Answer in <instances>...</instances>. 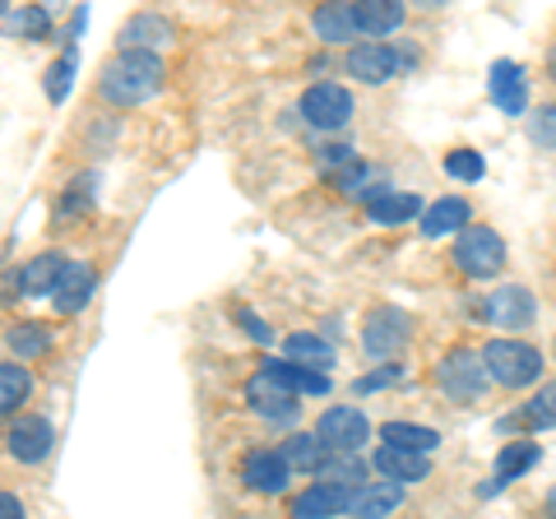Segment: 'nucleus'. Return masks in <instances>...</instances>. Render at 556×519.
<instances>
[{"label": "nucleus", "mask_w": 556, "mask_h": 519, "mask_svg": "<svg viewBox=\"0 0 556 519\" xmlns=\"http://www.w3.org/2000/svg\"><path fill=\"white\" fill-rule=\"evenodd\" d=\"M159 89H163V61L149 56V51H116L102 65V79H98V93L112 107H139V102H149Z\"/></svg>", "instance_id": "f257e3e1"}, {"label": "nucleus", "mask_w": 556, "mask_h": 519, "mask_svg": "<svg viewBox=\"0 0 556 519\" xmlns=\"http://www.w3.org/2000/svg\"><path fill=\"white\" fill-rule=\"evenodd\" d=\"M482 367H486V380H496V385L525 390L543 376V353L525 339H492L482 353Z\"/></svg>", "instance_id": "f03ea898"}, {"label": "nucleus", "mask_w": 556, "mask_h": 519, "mask_svg": "<svg viewBox=\"0 0 556 519\" xmlns=\"http://www.w3.org/2000/svg\"><path fill=\"white\" fill-rule=\"evenodd\" d=\"M437 380H441V390L455 404H478L482 394H486V385H492V380H486L482 357L468 353V349H450L441 357V367H437Z\"/></svg>", "instance_id": "7ed1b4c3"}, {"label": "nucleus", "mask_w": 556, "mask_h": 519, "mask_svg": "<svg viewBox=\"0 0 556 519\" xmlns=\"http://www.w3.org/2000/svg\"><path fill=\"white\" fill-rule=\"evenodd\" d=\"M371 436V422H367V413L362 408H329L320 413V422H316V441L329 450V455H353V450H362Z\"/></svg>", "instance_id": "20e7f679"}, {"label": "nucleus", "mask_w": 556, "mask_h": 519, "mask_svg": "<svg viewBox=\"0 0 556 519\" xmlns=\"http://www.w3.org/2000/svg\"><path fill=\"white\" fill-rule=\"evenodd\" d=\"M455 260L468 279H492L506 265V241H501L492 228H464L455 241Z\"/></svg>", "instance_id": "39448f33"}, {"label": "nucleus", "mask_w": 556, "mask_h": 519, "mask_svg": "<svg viewBox=\"0 0 556 519\" xmlns=\"http://www.w3.org/2000/svg\"><path fill=\"white\" fill-rule=\"evenodd\" d=\"M408 339H413V320L399 306H376L367 325H362V349H367V357H380V362L394 357Z\"/></svg>", "instance_id": "423d86ee"}, {"label": "nucleus", "mask_w": 556, "mask_h": 519, "mask_svg": "<svg viewBox=\"0 0 556 519\" xmlns=\"http://www.w3.org/2000/svg\"><path fill=\"white\" fill-rule=\"evenodd\" d=\"M302 116L316 130H343L353 121V93L343 84H311L302 93Z\"/></svg>", "instance_id": "0eeeda50"}, {"label": "nucleus", "mask_w": 556, "mask_h": 519, "mask_svg": "<svg viewBox=\"0 0 556 519\" xmlns=\"http://www.w3.org/2000/svg\"><path fill=\"white\" fill-rule=\"evenodd\" d=\"M247 404L265 422H298V394H292L283 380H274L269 371H255L247 380Z\"/></svg>", "instance_id": "6e6552de"}, {"label": "nucleus", "mask_w": 556, "mask_h": 519, "mask_svg": "<svg viewBox=\"0 0 556 519\" xmlns=\"http://www.w3.org/2000/svg\"><path fill=\"white\" fill-rule=\"evenodd\" d=\"M5 450H10V459H20V464H42L47 450H51V422L42 418V413L14 418L10 431H5Z\"/></svg>", "instance_id": "1a4fd4ad"}, {"label": "nucleus", "mask_w": 556, "mask_h": 519, "mask_svg": "<svg viewBox=\"0 0 556 519\" xmlns=\"http://www.w3.org/2000/svg\"><path fill=\"white\" fill-rule=\"evenodd\" d=\"M93 292H98V274L79 265V260H65V274L51 288V306H56V316H79L93 302Z\"/></svg>", "instance_id": "9d476101"}, {"label": "nucleus", "mask_w": 556, "mask_h": 519, "mask_svg": "<svg viewBox=\"0 0 556 519\" xmlns=\"http://www.w3.org/2000/svg\"><path fill=\"white\" fill-rule=\"evenodd\" d=\"M482 316L492 320V325H501V330H525V325L538 316V302H533V292H529V288L506 283V288H496L492 298H486Z\"/></svg>", "instance_id": "9b49d317"}, {"label": "nucleus", "mask_w": 556, "mask_h": 519, "mask_svg": "<svg viewBox=\"0 0 556 519\" xmlns=\"http://www.w3.org/2000/svg\"><path fill=\"white\" fill-rule=\"evenodd\" d=\"M399 65H404L399 51L386 42H362V47L348 51V75L362 79V84H390L399 75Z\"/></svg>", "instance_id": "f8f14e48"}, {"label": "nucleus", "mask_w": 556, "mask_h": 519, "mask_svg": "<svg viewBox=\"0 0 556 519\" xmlns=\"http://www.w3.org/2000/svg\"><path fill=\"white\" fill-rule=\"evenodd\" d=\"M288 473H292V469H288L283 450H269V445L251 450L247 464H241V478H247V488H251V492H265V496L283 492V488H288Z\"/></svg>", "instance_id": "ddd939ff"}, {"label": "nucleus", "mask_w": 556, "mask_h": 519, "mask_svg": "<svg viewBox=\"0 0 556 519\" xmlns=\"http://www.w3.org/2000/svg\"><path fill=\"white\" fill-rule=\"evenodd\" d=\"M399 506H404V488L380 478V482H362V488H353L348 515H353V519H390Z\"/></svg>", "instance_id": "4468645a"}, {"label": "nucleus", "mask_w": 556, "mask_h": 519, "mask_svg": "<svg viewBox=\"0 0 556 519\" xmlns=\"http://www.w3.org/2000/svg\"><path fill=\"white\" fill-rule=\"evenodd\" d=\"M348 501H353V488L316 482V488H306L292 501V519H334V515H348Z\"/></svg>", "instance_id": "2eb2a0df"}, {"label": "nucleus", "mask_w": 556, "mask_h": 519, "mask_svg": "<svg viewBox=\"0 0 556 519\" xmlns=\"http://www.w3.org/2000/svg\"><path fill=\"white\" fill-rule=\"evenodd\" d=\"M492 102L506 116H525L529 112V79L515 61H496L492 65Z\"/></svg>", "instance_id": "dca6fc26"}, {"label": "nucleus", "mask_w": 556, "mask_h": 519, "mask_svg": "<svg viewBox=\"0 0 556 519\" xmlns=\"http://www.w3.org/2000/svg\"><path fill=\"white\" fill-rule=\"evenodd\" d=\"M371 469L386 478V482H399V488H404V482H422V478L431 473V459L386 445V450H376V455H371Z\"/></svg>", "instance_id": "f3484780"}, {"label": "nucleus", "mask_w": 556, "mask_h": 519, "mask_svg": "<svg viewBox=\"0 0 556 519\" xmlns=\"http://www.w3.org/2000/svg\"><path fill=\"white\" fill-rule=\"evenodd\" d=\"M348 10H353V28L371 33V38H386V33H394L408 20V10L399 0H362V5H348Z\"/></svg>", "instance_id": "a211bd4d"}, {"label": "nucleus", "mask_w": 556, "mask_h": 519, "mask_svg": "<svg viewBox=\"0 0 556 519\" xmlns=\"http://www.w3.org/2000/svg\"><path fill=\"white\" fill-rule=\"evenodd\" d=\"M172 42V24L159 20V14H135V20L121 28V51H149L159 56V47Z\"/></svg>", "instance_id": "6ab92c4d"}, {"label": "nucleus", "mask_w": 556, "mask_h": 519, "mask_svg": "<svg viewBox=\"0 0 556 519\" xmlns=\"http://www.w3.org/2000/svg\"><path fill=\"white\" fill-rule=\"evenodd\" d=\"M0 28L24 42H42L51 33V14L42 5H0Z\"/></svg>", "instance_id": "aec40b11"}, {"label": "nucleus", "mask_w": 556, "mask_h": 519, "mask_svg": "<svg viewBox=\"0 0 556 519\" xmlns=\"http://www.w3.org/2000/svg\"><path fill=\"white\" fill-rule=\"evenodd\" d=\"M283 353H288L292 367H306V371H329L334 367V349H329L325 339H316V334H288Z\"/></svg>", "instance_id": "412c9836"}, {"label": "nucleus", "mask_w": 556, "mask_h": 519, "mask_svg": "<svg viewBox=\"0 0 556 519\" xmlns=\"http://www.w3.org/2000/svg\"><path fill=\"white\" fill-rule=\"evenodd\" d=\"M61 274H65V260L47 251V255L28 260V265L20 269V292H24V298H42V292L51 298V288H56Z\"/></svg>", "instance_id": "4be33fe9"}, {"label": "nucleus", "mask_w": 556, "mask_h": 519, "mask_svg": "<svg viewBox=\"0 0 556 519\" xmlns=\"http://www.w3.org/2000/svg\"><path fill=\"white\" fill-rule=\"evenodd\" d=\"M468 218H473V210H468V200H437L431 210L422 214V232L427 237H445V232H464Z\"/></svg>", "instance_id": "5701e85b"}, {"label": "nucleus", "mask_w": 556, "mask_h": 519, "mask_svg": "<svg viewBox=\"0 0 556 519\" xmlns=\"http://www.w3.org/2000/svg\"><path fill=\"white\" fill-rule=\"evenodd\" d=\"M33 394V376L24 362H0V418L20 413V404Z\"/></svg>", "instance_id": "b1692460"}, {"label": "nucleus", "mask_w": 556, "mask_h": 519, "mask_svg": "<svg viewBox=\"0 0 556 519\" xmlns=\"http://www.w3.org/2000/svg\"><path fill=\"white\" fill-rule=\"evenodd\" d=\"M386 445L390 450H408V455H431V450L441 445V431L431 427H413V422H386Z\"/></svg>", "instance_id": "393cba45"}, {"label": "nucleus", "mask_w": 556, "mask_h": 519, "mask_svg": "<svg viewBox=\"0 0 556 519\" xmlns=\"http://www.w3.org/2000/svg\"><path fill=\"white\" fill-rule=\"evenodd\" d=\"M371 223H380V228H394V223H408L422 214V200L408 195V190H390V195H380L376 204H367Z\"/></svg>", "instance_id": "a878e982"}, {"label": "nucleus", "mask_w": 556, "mask_h": 519, "mask_svg": "<svg viewBox=\"0 0 556 519\" xmlns=\"http://www.w3.org/2000/svg\"><path fill=\"white\" fill-rule=\"evenodd\" d=\"M260 371H269L274 380H283L292 394H329V376L325 371H306V367H292V362H265Z\"/></svg>", "instance_id": "bb28decb"}, {"label": "nucleus", "mask_w": 556, "mask_h": 519, "mask_svg": "<svg viewBox=\"0 0 556 519\" xmlns=\"http://www.w3.org/2000/svg\"><path fill=\"white\" fill-rule=\"evenodd\" d=\"M325 455H329V450L316 441V431H298V436H288V445H283L288 469H302V473H316L325 464Z\"/></svg>", "instance_id": "cd10ccee"}, {"label": "nucleus", "mask_w": 556, "mask_h": 519, "mask_svg": "<svg viewBox=\"0 0 556 519\" xmlns=\"http://www.w3.org/2000/svg\"><path fill=\"white\" fill-rule=\"evenodd\" d=\"M311 24H316V38L320 42H353V10H348V5H320L316 10V20H311Z\"/></svg>", "instance_id": "c85d7f7f"}, {"label": "nucleus", "mask_w": 556, "mask_h": 519, "mask_svg": "<svg viewBox=\"0 0 556 519\" xmlns=\"http://www.w3.org/2000/svg\"><path fill=\"white\" fill-rule=\"evenodd\" d=\"M533 464H538V445H533V441H510V445H501V455H496V482L525 478Z\"/></svg>", "instance_id": "c756f323"}, {"label": "nucleus", "mask_w": 556, "mask_h": 519, "mask_svg": "<svg viewBox=\"0 0 556 519\" xmlns=\"http://www.w3.org/2000/svg\"><path fill=\"white\" fill-rule=\"evenodd\" d=\"M10 353L14 357H47L51 353V330L47 325H38V320H24V325H14L10 330Z\"/></svg>", "instance_id": "7c9ffc66"}, {"label": "nucleus", "mask_w": 556, "mask_h": 519, "mask_svg": "<svg viewBox=\"0 0 556 519\" xmlns=\"http://www.w3.org/2000/svg\"><path fill=\"white\" fill-rule=\"evenodd\" d=\"M316 473H325L320 482H339V488H362L367 482V464L357 455H325V464Z\"/></svg>", "instance_id": "2f4dec72"}, {"label": "nucleus", "mask_w": 556, "mask_h": 519, "mask_svg": "<svg viewBox=\"0 0 556 519\" xmlns=\"http://www.w3.org/2000/svg\"><path fill=\"white\" fill-rule=\"evenodd\" d=\"M75 65H79V51L65 47V56L47 71V98H51V102H65V98H70V84H75Z\"/></svg>", "instance_id": "473e14b6"}, {"label": "nucleus", "mask_w": 556, "mask_h": 519, "mask_svg": "<svg viewBox=\"0 0 556 519\" xmlns=\"http://www.w3.org/2000/svg\"><path fill=\"white\" fill-rule=\"evenodd\" d=\"M316 167L325 172V177H343L348 167H357V153H353V144H320Z\"/></svg>", "instance_id": "72a5a7b5"}, {"label": "nucleus", "mask_w": 556, "mask_h": 519, "mask_svg": "<svg viewBox=\"0 0 556 519\" xmlns=\"http://www.w3.org/2000/svg\"><path fill=\"white\" fill-rule=\"evenodd\" d=\"M445 172L455 181H482L486 177V163H482V153H473V149H455L445 159Z\"/></svg>", "instance_id": "f704fd0d"}, {"label": "nucleus", "mask_w": 556, "mask_h": 519, "mask_svg": "<svg viewBox=\"0 0 556 519\" xmlns=\"http://www.w3.org/2000/svg\"><path fill=\"white\" fill-rule=\"evenodd\" d=\"M525 422L529 427H556V380L552 385H543L529 400V408H525Z\"/></svg>", "instance_id": "c9c22d12"}, {"label": "nucleus", "mask_w": 556, "mask_h": 519, "mask_svg": "<svg viewBox=\"0 0 556 519\" xmlns=\"http://www.w3.org/2000/svg\"><path fill=\"white\" fill-rule=\"evenodd\" d=\"M98 195V177H75L70 181V190L61 195V214H79V210H89Z\"/></svg>", "instance_id": "e433bc0d"}, {"label": "nucleus", "mask_w": 556, "mask_h": 519, "mask_svg": "<svg viewBox=\"0 0 556 519\" xmlns=\"http://www.w3.org/2000/svg\"><path fill=\"white\" fill-rule=\"evenodd\" d=\"M529 140L538 149H556V107H538V116L529 121Z\"/></svg>", "instance_id": "4c0bfd02"}, {"label": "nucleus", "mask_w": 556, "mask_h": 519, "mask_svg": "<svg viewBox=\"0 0 556 519\" xmlns=\"http://www.w3.org/2000/svg\"><path fill=\"white\" fill-rule=\"evenodd\" d=\"M237 325H247V330L255 334V343H274V334H269V325L255 316V311H237Z\"/></svg>", "instance_id": "58836bf2"}, {"label": "nucleus", "mask_w": 556, "mask_h": 519, "mask_svg": "<svg viewBox=\"0 0 556 519\" xmlns=\"http://www.w3.org/2000/svg\"><path fill=\"white\" fill-rule=\"evenodd\" d=\"M399 376H404V371H399V367H394V362H390V367H380V371H371L367 380H362V390H380V385H394V380H399Z\"/></svg>", "instance_id": "ea45409f"}, {"label": "nucleus", "mask_w": 556, "mask_h": 519, "mask_svg": "<svg viewBox=\"0 0 556 519\" xmlns=\"http://www.w3.org/2000/svg\"><path fill=\"white\" fill-rule=\"evenodd\" d=\"M0 519H28L24 515V501L14 492H0Z\"/></svg>", "instance_id": "a19ab883"}, {"label": "nucleus", "mask_w": 556, "mask_h": 519, "mask_svg": "<svg viewBox=\"0 0 556 519\" xmlns=\"http://www.w3.org/2000/svg\"><path fill=\"white\" fill-rule=\"evenodd\" d=\"M547 515H552V519H556V492H552V496H547Z\"/></svg>", "instance_id": "79ce46f5"}, {"label": "nucleus", "mask_w": 556, "mask_h": 519, "mask_svg": "<svg viewBox=\"0 0 556 519\" xmlns=\"http://www.w3.org/2000/svg\"><path fill=\"white\" fill-rule=\"evenodd\" d=\"M552 75H556V47H552Z\"/></svg>", "instance_id": "37998d69"}]
</instances>
